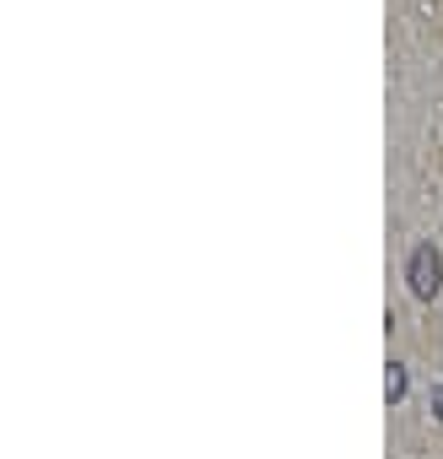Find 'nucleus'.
I'll list each match as a JSON object with an SVG mask.
<instances>
[{
	"mask_svg": "<svg viewBox=\"0 0 443 459\" xmlns=\"http://www.w3.org/2000/svg\"><path fill=\"white\" fill-rule=\"evenodd\" d=\"M384 394H389V405H395V400L405 394V368H400V362H389V378H384Z\"/></svg>",
	"mask_w": 443,
	"mask_h": 459,
	"instance_id": "obj_2",
	"label": "nucleus"
},
{
	"mask_svg": "<svg viewBox=\"0 0 443 459\" xmlns=\"http://www.w3.org/2000/svg\"><path fill=\"white\" fill-rule=\"evenodd\" d=\"M432 411H438V421H443V384L432 389Z\"/></svg>",
	"mask_w": 443,
	"mask_h": 459,
	"instance_id": "obj_3",
	"label": "nucleus"
},
{
	"mask_svg": "<svg viewBox=\"0 0 443 459\" xmlns=\"http://www.w3.org/2000/svg\"><path fill=\"white\" fill-rule=\"evenodd\" d=\"M405 281H411L416 298H438V287H443V255L432 244H416L405 255Z\"/></svg>",
	"mask_w": 443,
	"mask_h": 459,
	"instance_id": "obj_1",
	"label": "nucleus"
}]
</instances>
